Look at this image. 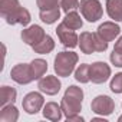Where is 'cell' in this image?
<instances>
[{
	"label": "cell",
	"mask_w": 122,
	"mask_h": 122,
	"mask_svg": "<svg viewBox=\"0 0 122 122\" xmlns=\"http://www.w3.org/2000/svg\"><path fill=\"white\" fill-rule=\"evenodd\" d=\"M19 119V111L13 103H9L2 108L0 112V122H16Z\"/></svg>",
	"instance_id": "cell-16"
},
{
	"label": "cell",
	"mask_w": 122,
	"mask_h": 122,
	"mask_svg": "<svg viewBox=\"0 0 122 122\" xmlns=\"http://www.w3.org/2000/svg\"><path fill=\"white\" fill-rule=\"evenodd\" d=\"M56 33H57V37L59 40L63 43V46L66 47H76L79 45V37L78 35L75 33L73 29H69L65 23H60L57 27H56Z\"/></svg>",
	"instance_id": "cell-7"
},
{
	"label": "cell",
	"mask_w": 122,
	"mask_h": 122,
	"mask_svg": "<svg viewBox=\"0 0 122 122\" xmlns=\"http://www.w3.org/2000/svg\"><path fill=\"white\" fill-rule=\"evenodd\" d=\"M62 106L55 103V102H47L45 106H43V116L49 121H53V122H57L62 119Z\"/></svg>",
	"instance_id": "cell-13"
},
{
	"label": "cell",
	"mask_w": 122,
	"mask_h": 122,
	"mask_svg": "<svg viewBox=\"0 0 122 122\" xmlns=\"http://www.w3.org/2000/svg\"><path fill=\"white\" fill-rule=\"evenodd\" d=\"M89 66L91 65H86V63H82L79 65V68L75 71V79L81 83H88L91 81L89 78Z\"/></svg>",
	"instance_id": "cell-23"
},
{
	"label": "cell",
	"mask_w": 122,
	"mask_h": 122,
	"mask_svg": "<svg viewBox=\"0 0 122 122\" xmlns=\"http://www.w3.org/2000/svg\"><path fill=\"white\" fill-rule=\"evenodd\" d=\"M16 89L15 88H10V86H2L0 89V106H6L9 103H15L16 101Z\"/></svg>",
	"instance_id": "cell-17"
},
{
	"label": "cell",
	"mask_w": 122,
	"mask_h": 122,
	"mask_svg": "<svg viewBox=\"0 0 122 122\" xmlns=\"http://www.w3.org/2000/svg\"><path fill=\"white\" fill-rule=\"evenodd\" d=\"M119 122H122V116H119Z\"/></svg>",
	"instance_id": "cell-30"
},
{
	"label": "cell",
	"mask_w": 122,
	"mask_h": 122,
	"mask_svg": "<svg viewBox=\"0 0 122 122\" xmlns=\"http://www.w3.org/2000/svg\"><path fill=\"white\" fill-rule=\"evenodd\" d=\"M19 7H20L19 0H0V15H2L3 19L10 16Z\"/></svg>",
	"instance_id": "cell-20"
},
{
	"label": "cell",
	"mask_w": 122,
	"mask_h": 122,
	"mask_svg": "<svg viewBox=\"0 0 122 122\" xmlns=\"http://www.w3.org/2000/svg\"><path fill=\"white\" fill-rule=\"evenodd\" d=\"M32 47H33V50H35L36 53L46 55V53H50V52L53 50V47H55V42H53V39H52L49 35H46L39 43L33 45Z\"/></svg>",
	"instance_id": "cell-18"
},
{
	"label": "cell",
	"mask_w": 122,
	"mask_h": 122,
	"mask_svg": "<svg viewBox=\"0 0 122 122\" xmlns=\"http://www.w3.org/2000/svg\"><path fill=\"white\" fill-rule=\"evenodd\" d=\"M62 23H65L69 29H73V30H79V29L83 26V22H82L81 16H79L75 10L66 13V16H65V19H63Z\"/></svg>",
	"instance_id": "cell-21"
},
{
	"label": "cell",
	"mask_w": 122,
	"mask_h": 122,
	"mask_svg": "<svg viewBox=\"0 0 122 122\" xmlns=\"http://www.w3.org/2000/svg\"><path fill=\"white\" fill-rule=\"evenodd\" d=\"M39 89L40 92L46 93V95H56L59 91H60V81L56 78V76H43L42 79H39Z\"/></svg>",
	"instance_id": "cell-10"
},
{
	"label": "cell",
	"mask_w": 122,
	"mask_h": 122,
	"mask_svg": "<svg viewBox=\"0 0 122 122\" xmlns=\"http://www.w3.org/2000/svg\"><path fill=\"white\" fill-rule=\"evenodd\" d=\"M111 76V68L105 62H95L89 66V78L93 83H103Z\"/></svg>",
	"instance_id": "cell-5"
},
{
	"label": "cell",
	"mask_w": 122,
	"mask_h": 122,
	"mask_svg": "<svg viewBox=\"0 0 122 122\" xmlns=\"http://www.w3.org/2000/svg\"><path fill=\"white\" fill-rule=\"evenodd\" d=\"M78 55L75 52H60L55 57V72L57 76L68 78L73 71L78 63Z\"/></svg>",
	"instance_id": "cell-2"
},
{
	"label": "cell",
	"mask_w": 122,
	"mask_h": 122,
	"mask_svg": "<svg viewBox=\"0 0 122 122\" xmlns=\"http://www.w3.org/2000/svg\"><path fill=\"white\" fill-rule=\"evenodd\" d=\"M109 59H111V62H112L115 66L122 68V53H121V52H115V50H113V52L111 53Z\"/></svg>",
	"instance_id": "cell-28"
},
{
	"label": "cell",
	"mask_w": 122,
	"mask_h": 122,
	"mask_svg": "<svg viewBox=\"0 0 122 122\" xmlns=\"http://www.w3.org/2000/svg\"><path fill=\"white\" fill-rule=\"evenodd\" d=\"M113 50H115V52H121V53H122V36L115 42V47H113Z\"/></svg>",
	"instance_id": "cell-29"
},
{
	"label": "cell",
	"mask_w": 122,
	"mask_h": 122,
	"mask_svg": "<svg viewBox=\"0 0 122 122\" xmlns=\"http://www.w3.org/2000/svg\"><path fill=\"white\" fill-rule=\"evenodd\" d=\"M93 39H95V49H96V52H105L108 49V42L105 39H102L98 33H93Z\"/></svg>",
	"instance_id": "cell-27"
},
{
	"label": "cell",
	"mask_w": 122,
	"mask_h": 122,
	"mask_svg": "<svg viewBox=\"0 0 122 122\" xmlns=\"http://www.w3.org/2000/svg\"><path fill=\"white\" fill-rule=\"evenodd\" d=\"M108 16L116 22H122V0H106Z\"/></svg>",
	"instance_id": "cell-15"
},
{
	"label": "cell",
	"mask_w": 122,
	"mask_h": 122,
	"mask_svg": "<svg viewBox=\"0 0 122 122\" xmlns=\"http://www.w3.org/2000/svg\"><path fill=\"white\" fill-rule=\"evenodd\" d=\"M43 105H45V99H43L42 93H39V92H30V93H27L23 98V102H22L23 109L29 115L37 113L43 108Z\"/></svg>",
	"instance_id": "cell-6"
},
{
	"label": "cell",
	"mask_w": 122,
	"mask_h": 122,
	"mask_svg": "<svg viewBox=\"0 0 122 122\" xmlns=\"http://www.w3.org/2000/svg\"><path fill=\"white\" fill-rule=\"evenodd\" d=\"M82 99H83V91L75 85L69 86L62 98L60 106L65 113L66 118H72L79 115V112L82 111Z\"/></svg>",
	"instance_id": "cell-1"
},
{
	"label": "cell",
	"mask_w": 122,
	"mask_h": 122,
	"mask_svg": "<svg viewBox=\"0 0 122 122\" xmlns=\"http://www.w3.org/2000/svg\"><path fill=\"white\" fill-rule=\"evenodd\" d=\"M30 65V71H32V76L33 79H42L43 75L46 73L47 71V63H46V60L43 59H35Z\"/></svg>",
	"instance_id": "cell-19"
},
{
	"label": "cell",
	"mask_w": 122,
	"mask_h": 122,
	"mask_svg": "<svg viewBox=\"0 0 122 122\" xmlns=\"http://www.w3.org/2000/svg\"><path fill=\"white\" fill-rule=\"evenodd\" d=\"M10 76H12V79H13L15 82H17L19 85H27V83H30L32 81H35L33 76H32L30 65H27V63H19V65H16V66L12 69Z\"/></svg>",
	"instance_id": "cell-8"
},
{
	"label": "cell",
	"mask_w": 122,
	"mask_h": 122,
	"mask_svg": "<svg viewBox=\"0 0 122 122\" xmlns=\"http://www.w3.org/2000/svg\"><path fill=\"white\" fill-rule=\"evenodd\" d=\"M5 20L9 25H23V26H27L30 23V13H29L27 9L20 6L16 12H13L10 16H7Z\"/></svg>",
	"instance_id": "cell-12"
},
{
	"label": "cell",
	"mask_w": 122,
	"mask_h": 122,
	"mask_svg": "<svg viewBox=\"0 0 122 122\" xmlns=\"http://www.w3.org/2000/svg\"><path fill=\"white\" fill-rule=\"evenodd\" d=\"M60 3V7L65 13H69V12H73L76 9H79V0H59Z\"/></svg>",
	"instance_id": "cell-24"
},
{
	"label": "cell",
	"mask_w": 122,
	"mask_h": 122,
	"mask_svg": "<svg viewBox=\"0 0 122 122\" xmlns=\"http://www.w3.org/2000/svg\"><path fill=\"white\" fill-rule=\"evenodd\" d=\"M79 46H81V50H82L85 55H91V53L96 52L93 33H91V32H83V33H81V36H79Z\"/></svg>",
	"instance_id": "cell-14"
},
{
	"label": "cell",
	"mask_w": 122,
	"mask_h": 122,
	"mask_svg": "<svg viewBox=\"0 0 122 122\" xmlns=\"http://www.w3.org/2000/svg\"><path fill=\"white\" fill-rule=\"evenodd\" d=\"M92 112L96 115H102V116H108L115 111V102L113 99H111L106 95H99L96 96L92 103H91Z\"/></svg>",
	"instance_id": "cell-4"
},
{
	"label": "cell",
	"mask_w": 122,
	"mask_h": 122,
	"mask_svg": "<svg viewBox=\"0 0 122 122\" xmlns=\"http://www.w3.org/2000/svg\"><path fill=\"white\" fill-rule=\"evenodd\" d=\"M79 9L82 16L91 23L98 22L103 15V9L99 0H81Z\"/></svg>",
	"instance_id": "cell-3"
},
{
	"label": "cell",
	"mask_w": 122,
	"mask_h": 122,
	"mask_svg": "<svg viewBox=\"0 0 122 122\" xmlns=\"http://www.w3.org/2000/svg\"><path fill=\"white\" fill-rule=\"evenodd\" d=\"M111 91L113 93H122V72L116 73L111 81Z\"/></svg>",
	"instance_id": "cell-26"
},
{
	"label": "cell",
	"mask_w": 122,
	"mask_h": 122,
	"mask_svg": "<svg viewBox=\"0 0 122 122\" xmlns=\"http://www.w3.org/2000/svg\"><path fill=\"white\" fill-rule=\"evenodd\" d=\"M40 20L46 25H53L59 17H60V9L55 7L50 10H40Z\"/></svg>",
	"instance_id": "cell-22"
},
{
	"label": "cell",
	"mask_w": 122,
	"mask_h": 122,
	"mask_svg": "<svg viewBox=\"0 0 122 122\" xmlns=\"http://www.w3.org/2000/svg\"><path fill=\"white\" fill-rule=\"evenodd\" d=\"M36 5L40 10H50L55 7H59V0H36Z\"/></svg>",
	"instance_id": "cell-25"
},
{
	"label": "cell",
	"mask_w": 122,
	"mask_h": 122,
	"mask_svg": "<svg viewBox=\"0 0 122 122\" xmlns=\"http://www.w3.org/2000/svg\"><path fill=\"white\" fill-rule=\"evenodd\" d=\"M45 36H46L45 30L37 25H33V26H30V27H27L22 32V40L26 45H30V46L39 43Z\"/></svg>",
	"instance_id": "cell-9"
},
{
	"label": "cell",
	"mask_w": 122,
	"mask_h": 122,
	"mask_svg": "<svg viewBox=\"0 0 122 122\" xmlns=\"http://www.w3.org/2000/svg\"><path fill=\"white\" fill-rule=\"evenodd\" d=\"M102 39H105L106 42H112L115 40L116 36H119L121 33V27L118 25H115L113 22H105L102 23L99 27H98V32H96Z\"/></svg>",
	"instance_id": "cell-11"
}]
</instances>
